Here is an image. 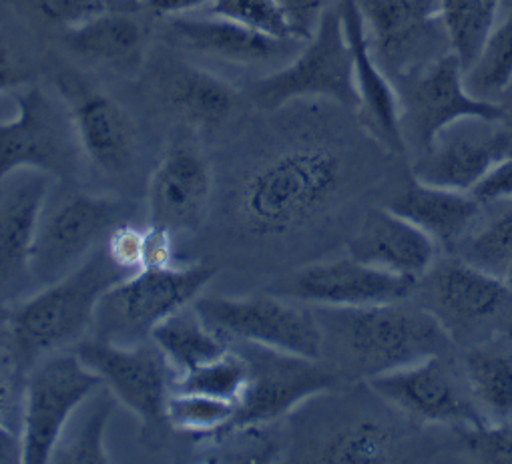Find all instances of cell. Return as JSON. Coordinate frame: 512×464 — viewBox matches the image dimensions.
<instances>
[{
    "instance_id": "52a82bcc",
    "label": "cell",
    "mask_w": 512,
    "mask_h": 464,
    "mask_svg": "<svg viewBox=\"0 0 512 464\" xmlns=\"http://www.w3.org/2000/svg\"><path fill=\"white\" fill-rule=\"evenodd\" d=\"M215 276L217 268L203 262L141 268L101 298L93 336L125 346L145 342L165 318L191 306Z\"/></svg>"
},
{
    "instance_id": "4316f807",
    "label": "cell",
    "mask_w": 512,
    "mask_h": 464,
    "mask_svg": "<svg viewBox=\"0 0 512 464\" xmlns=\"http://www.w3.org/2000/svg\"><path fill=\"white\" fill-rule=\"evenodd\" d=\"M161 95L181 121L203 131L223 127L239 107V93L233 85L187 63L171 67L161 83Z\"/></svg>"
},
{
    "instance_id": "e575fe53",
    "label": "cell",
    "mask_w": 512,
    "mask_h": 464,
    "mask_svg": "<svg viewBox=\"0 0 512 464\" xmlns=\"http://www.w3.org/2000/svg\"><path fill=\"white\" fill-rule=\"evenodd\" d=\"M245 384L247 362L235 348L229 346L223 356L177 376L173 380V390L205 394L237 404Z\"/></svg>"
},
{
    "instance_id": "277c9868",
    "label": "cell",
    "mask_w": 512,
    "mask_h": 464,
    "mask_svg": "<svg viewBox=\"0 0 512 464\" xmlns=\"http://www.w3.org/2000/svg\"><path fill=\"white\" fill-rule=\"evenodd\" d=\"M127 276L103 244L69 276L19 302L7 316V334L21 370L77 346L93 330L101 298Z\"/></svg>"
},
{
    "instance_id": "8992f818",
    "label": "cell",
    "mask_w": 512,
    "mask_h": 464,
    "mask_svg": "<svg viewBox=\"0 0 512 464\" xmlns=\"http://www.w3.org/2000/svg\"><path fill=\"white\" fill-rule=\"evenodd\" d=\"M306 99L328 101L352 113L358 109L354 59L338 3L326 7L314 37L292 61L251 87V101L264 111Z\"/></svg>"
},
{
    "instance_id": "7a4b0ae2",
    "label": "cell",
    "mask_w": 512,
    "mask_h": 464,
    "mask_svg": "<svg viewBox=\"0 0 512 464\" xmlns=\"http://www.w3.org/2000/svg\"><path fill=\"white\" fill-rule=\"evenodd\" d=\"M292 418L286 458L292 462H428L452 458L448 430L424 428L392 408L368 382H342Z\"/></svg>"
},
{
    "instance_id": "ab89813d",
    "label": "cell",
    "mask_w": 512,
    "mask_h": 464,
    "mask_svg": "<svg viewBox=\"0 0 512 464\" xmlns=\"http://www.w3.org/2000/svg\"><path fill=\"white\" fill-rule=\"evenodd\" d=\"M276 3L286 19L290 35L296 41L306 43L314 37L330 0H276Z\"/></svg>"
},
{
    "instance_id": "7dc6e473",
    "label": "cell",
    "mask_w": 512,
    "mask_h": 464,
    "mask_svg": "<svg viewBox=\"0 0 512 464\" xmlns=\"http://www.w3.org/2000/svg\"><path fill=\"white\" fill-rule=\"evenodd\" d=\"M500 105L504 107V111H506V115H508V119L512 121V87L506 91V95L500 99Z\"/></svg>"
},
{
    "instance_id": "2e32d148",
    "label": "cell",
    "mask_w": 512,
    "mask_h": 464,
    "mask_svg": "<svg viewBox=\"0 0 512 464\" xmlns=\"http://www.w3.org/2000/svg\"><path fill=\"white\" fill-rule=\"evenodd\" d=\"M512 157V121L464 117L442 129L414 159L410 173L422 183L472 193Z\"/></svg>"
},
{
    "instance_id": "5bb4252c",
    "label": "cell",
    "mask_w": 512,
    "mask_h": 464,
    "mask_svg": "<svg viewBox=\"0 0 512 464\" xmlns=\"http://www.w3.org/2000/svg\"><path fill=\"white\" fill-rule=\"evenodd\" d=\"M101 386V378L83 364L75 350L55 352L39 360L29 370L23 390V462H53L73 414Z\"/></svg>"
},
{
    "instance_id": "f6af8a7d",
    "label": "cell",
    "mask_w": 512,
    "mask_h": 464,
    "mask_svg": "<svg viewBox=\"0 0 512 464\" xmlns=\"http://www.w3.org/2000/svg\"><path fill=\"white\" fill-rule=\"evenodd\" d=\"M472 195L482 203L512 195V157L496 167L480 185H476Z\"/></svg>"
},
{
    "instance_id": "d4e9b609",
    "label": "cell",
    "mask_w": 512,
    "mask_h": 464,
    "mask_svg": "<svg viewBox=\"0 0 512 464\" xmlns=\"http://www.w3.org/2000/svg\"><path fill=\"white\" fill-rule=\"evenodd\" d=\"M382 205L420 227L446 254L464 240L482 209L472 193L428 185L412 173L402 177Z\"/></svg>"
},
{
    "instance_id": "b9f144b4",
    "label": "cell",
    "mask_w": 512,
    "mask_h": 464,
    "mask_svg": "<svg viewBox=\"0 0 512 464\" xmlns=\"http://www.w3.org/2000/svg\"><path fill=\"white\" fill-rule=\"evenodd\" d=\"M33 79L31 71L21 63L13 49L0 39V93H13Z\"/></svg>"
},
{
    "instance_id": "74e56055",
    "label": "cell",
    "mask_w": 512,
    "mask_h": 464,
    "mask_svg": "<svg viewBox=\"0 0 512 464\" xmlns=\"http://www.w3.org/2000/svg\"><path fill=\"white\" fill-rule=\"evenodd\" d=\"M29 5L43 21L65 31L109 9L105 0H29Z\"/></svg>"
},
{
    "instance_id": "6da1fadb",
    "label": "cell",
    "mask_w": 512,
    "mask_h": 464,
    "mask_svg": "<svg viewBox=\"0 0 512 464\" xmlns=\"http://www.w3.org/2000/svg\"><path fill=\"white\" fill-rule=\"evenodd\" d=\"M402 159L358 123L286 141L255 159L235 183L231 215L255 242L276 244L350 227L402 181Z\"/></svg>"
},
{
    "instance_id": "7402d4cb",
    "label": "cell",
    "mask_w": 512,
    "mask_h": 464,
    "mask_svg": "<svg viewBox=\"0 0 512 464\" xmlns=\"http://www.w3.org/2000/svg\"><path fill=\"white\" fill-rule=\"evenodd\" d=\"M336 3L342 13L346 37L354 59V79L358 91V109L354 115L362 129L384 151L402 161H408L400 131V107L396 87L370 51L364 23L354 0H336Z\"/></svg>"
},
{
    "instance_id": "9c48e42d",
    "label": "cell",
    "mask_w": 512,
    "mask_h": 464,
    "mask_svg": "<svg viewBox=\"0 0 512 464\" xmlns=\"http://www.w3.org/2000/svg\"><path fill=\"white\" fill-rule=\"evenodd\" d=\"M15 117L0 123V183L19 171H41L71 181L81 147L61 95L29 83L13 91Z\"/></svg>"
},
{
    "instance_id": "cb8c5ba5",
    "label": "cell",
    "mask_w": 512,
    "mask_h": 464,
    "mask_svg": "<svg viewBox=\"0 0 512 464\" xmlns=\"http://www.w3.org/2000/svg\"><path fill=\"white\" fill-rule=\"evenodd\" d=\"M53 177L19 171L0 191V290L31 278V254Z\"/></svg>"
},
{
    "instance_id": "f907efd6",
    "label": "cell",
    "mask_w": 512,
    "mask_h": 464,
    "mask_svg": "<svg viewBox=\"0 0 512 464\" xmlns=\"http://www.w3.org/2000/svg\"><path fill=\"white\" fill-rule=\"evenodd\" d=\"M508 334H510V336H512V328H510V330H508Z\"/></svg>"
},
{
    "instance_id": "60d3db41",
    "label": "cell",
    "mask_w": 512,
    "mask_h": 464,
    "mask_svg": "<svg viewBox=\"0 0 512 464\" xmlns=\"http://www.w3.org/2000/svg\"><path fill=\"white\" fill-rule=\"evenodd\" d=\"M171 258H173V236L167 229L149 223L145 227V236H143V266L141 268L169 266Z\"/></svg>"
},
{
    "instance_id": "ee69618b",
    "label": "cell",
    "mask_w": 512,
    "mask_h": 464,
    "mask_svg": "<svg viewBox=\"0 0 512 464\" xmlns=\"http://www.w3.org/2000/svg\"><path fill=\"white\" fill-rule=\"evenodd\" d=\"M139 7L159 19H175L207 9L211 0H137Z\"/></svg>"
},
{
    "instance_id": "83f0119b",
    "label": "cell",
    "mask_w": 512,
    "mask_h": 464,
    "mask_svg": "<svg viewBox=\"0 0 512 464\" xmlns=\"http://www.w3.org/2000/svg\"><path fill=\"white\" fill-rule=\"evenodd\" d=\"M460 358L484 424L512 422V336L498 334L460 350Z\"/></svg>"
},
{
    "instance_id": "f546056e",
    "label": "cell",
    "mask_w": 512,
    "mask_h": 464,
    "mask_svg": "<svg viewBox=\"0 0 512 464\" xmlns=\"http://www.w3.org/2000/svg\"><path fill=\"white\" fill-rule=\"evenodd\" d=\"M450 254L500 278L512 262V195L484 201L478 219Z\"/></svg>"
},
{
    "instance_id": "d6986e66",
    "label": "cell",
    "mask_w": 512,
    "mask_h": 464,
    "mask_svg": "<svg viewBox=\"0 0 512 464\" xmlns=\"http://www.w3.org/2000/svg\"><path fill=\"white\" fill-rule=\"evenodd\" d=\"M213 197V173L191 145H173L157 163L147 187L149 223L171 236L197 234Z\"/></svg>"
},
{
    "instance_id": "8d00e7d4",
    "label": "cell",
    "mask_w": 512,
    "mask_h": 464,
    "mask_svg": "<svg viewBox=\"0 0 512 464\" xmlns=\"http://www.w3.org/2000/svg\"><path fill=\"white\" fill-rule=\"evenodd\" d=\"M207 15L245 25L278 39H294L276 0H211Z\"/></svg>"
},
{
    "instance_id": "c3c4849f",
    "label": "cell",
    "mask_w": 512,
    "mask_h": 464,
    "mask_svg": "<svg viewBox=\"0 0 512 464\" xmlns=\"http://www.w3.org/2000/svg\"><path fill=\"white\" fill-rule=\"evenodd\" d=\"M500 280L512 290V262L508 264V268L502 272V276H500Z\"/></svg>"
},
{
    "instance_id": "bcb514c9",
    "label": "cell",
    "mask_w": 512,
    "mask_h": 464,
    "mask_svg": "<svg viewBox=\"0 0 512 464\" xmlns=\"http://www.w3.org/2000/svg\"><path fill=\"white\" fill-rule=\"evenodd\" d=\"M23 436L11 424L0 426V464L23 462Z\"/></svg>"
},
{
    "instance_id": "30bf717a",
    "label": "cell",
    "mask_w": 512,
    "mask_h": 464,
    "mask_svg": "<svg viewBox=\"0 0 512 464\" xmlns=\"http://www.w3.org/2000/svg\"><path fill=\"white\" fill-rule=\"evenodd\" d=\"M205 324L227 344L249 342L322 360V332L314 308L288 296H199Z\"/></svg>"
},
{
    "instance_id": "3957f363",
    "label": "cell",
    "mask_w": 512,
    "mask_h": 464,
    "mask_svg": "<svg viewBox=\"0 0 512 464\" xmlns=\"http://www.w3.org/2000/svg\"><path fill=\"white\" fill-rule=\"evenodd\" d=\"M312 308L322 332V360L342 382H368L456 350L436 320L410 298L360 308Z\"/></svg>"
},
{
    "instance_id": "f1b7e54d",
    "label": "cell",
    "mask_w": 512,
    "mask_h": 464,
    "mask_svg": "<svg viewBox=\"0 0 512 464\" xmlns=\"http://www.w3.org/2000/svg\"><path fill=\"white\" fill-rule=\"evenodd\" d=\"M151 340L165 356L175 378L223 356L229 350V344L205 324L193 304L181 308L155 326Z\"/></svg>"
},
{
    "instance_id": "1f68e13d",
    "label": "cell",
    "mask_w": 512,
    "mask_h": 464,
    "mask_svg": "<svg viewBox=\"0 0 512 464\" xmlns=\"http://www.w3.org/2000/svg\"><path fill=\"white\" fill-rule=\"evenodd\" d=\"M464 81L474 97L494 103L512 87V0H506L478 57L464 71Z\"/></svg>"
},
{
    "instance_id": "4dcf8cb0",
    "label": "cell",
    "mask_w": 512,
    "mask_h": 464,
    "mask_svg": "<svg viewBox=\"0 0 512 464\" xmlns=\"http://www.w3.org/2000/svg\"><path fill=\"white\" fill-rule=\"evenodd\" d=\"M115 404L117 398L105 386L97 388L67 424L53 462H113L105 448V432Z\"/></svg>"
},
{
    "instance_id": "ac0fdd59",
    "label": "cell",
    "mask_w": 512,
    "mask_h": 464,
    "mask_svg": "<svg viewBox=\"0 0 512 464\" xmlns=\"http://www.w3.org/2000/svg\"><path fill=\"white\" fill-rule=\"evenodd\" d=\"M55 87L69 109L85 159L103 175L129 173L137 159V133L129 113L75 73H61Z\"/></svg>"
},
{
    "instance_id": "9a60e30c",
    "label": "cell",
    "mask_w": 512,
    "mask_h": 464,
    "mask_svg": "<svg viewBox=\"0 0 512 464\" xmlns=\"http://www.w3.org/2000/svg\"><path fill=\"white\" fill-rule=\"evenodd\" d=\"M370 51L390 81L452 53L440 0H354Z\"/></svg>"
},
{
    "instance_id": "4fadbf2b",
    "label": "cell",
    "mask_w": 512,
    "mask_h": 464,
    "mask_svg": "<svg viewBox=\"0 0 512 464\" xmlns=\"http://www.w3.org/2000/svg\"><path fill=\"white\" fill-rule=\"evenodd\" d=\"M400 107V131L406 159L420 155L434 137L464 117H508L494 101L474 97L464 81V67L454 53L394 81Z\"/></svg>"
},
{
    "instance_id": "f35d334b",
    "label": "cell",
    "mask_w": 512,
    "mask_h": 464,
    "mask_svg": "<svg viewBox=\"0 0 512 464\" xmlns=\"http://www.w3.org/2000/svg\"><path fill=\"white\" fill-rule=\"evenodd\" d=\"M143 236L145 227H137L133 221H125L113 229V234L105 242L113 262L129 274L141 270L143 266Z\"/></svg>"
},
{
    "instance_id": "ffe728a7",
    "label": "cell",
    "mask_w": 512,
    "mask_h": 464,
    "mask_svg": "<svg viewBox=\"0 0 512 464\" xmlns=\"http://www.w3.org/2000/svg\"><path fill=\"white\" fill-rule=\"evenodd\" d=\"M414 284L416 280L378 270L348 254L302 268L290 280L282 296L308 306L360 308L408 300Z\"/></svg>"
},
{
    "instance_id": "8fae6325",
    "label": "cell",
    "mask_w": 512,
    "mask_h": 464,
    "mask_svg": "<svg viewBox=\"0 0 512 464\" xmlns=\"http://www.w3.org/2000/svg\"><path fill=\"white\" fill-rule=\"evenodd\" d=\"M229 346L247 362V384L237 400L235 420L229 430L270 426L296 412L310 398L342 384L340 376L324 360L249 342H231Z\"/></svg>"
},
{
    "instance_id": "484cf974",
    "label": "cell",
    "mask_w": 512,
    "mask_h": 464,
    "mask_svg": "<svg viewBox=\"0 0 512 464\" xmlns=\"http://www.w3.org/2000/svg\"><path fill=\"white\" fill-rule=\"evenodd\" d=\"M65 43L77 57L119 73H137L145 59L147 31L131 15L111 7L65 31Z\"/></svg>"
},
{
    "instance_id": "681fc988",
    "label": "cell",
    "mask_w": 512,
    "mask_h": 464,
    "mask_svg": "<svg viewBox=\"0 0 512 464\" xmlns=\"http://www.w3.org/2000/svg\"><path fill=\"white\" fill-rule=\"evenodd\" d=\"M107 5H111V3H125V0H105ZM133 3H137V0H133Z\"/></svg>"
},
{
    "instance_id": "ba28073f",
    "label": "cell",
    "mask_w": 512,
    "mask_h": 464,
    "mask_svg": "<svg viewBox=\"0 0 512 464\" xmlns=\"http://www.w3.org/2000/svg\"><path fill=\"white\" fill-rule=\"evenodd\" d=\"M51 197V193H49ZM133 203L119 197L69 191L47 199L31 254V280L43 288L77 270L113 229L133 221Z\"/></svg>"
},
{
    "instance_id": "d6a6232c",
    "label": "cell",
    "mask_w": 512,
    "mask_h": 464,
    "mask_svg": "<svg viewBox=\"0 0 512 464\" xmlns=\"http://www.w3.org/2000/svg\"><path fill=\"white\" fill-rule=\"evenodd\" d=\"M440 5L452 53L466 71L478 57L506 0H440Z\"/></svg>"
},
{
    "instance_id": "5b68a950",
    "label": "cell",
    "mask_w": 512,
    "mask_h": 464,
    "mask_svg": "<svg viewBox=\"0 0 512 464\" xmlns=\"http://www.w3.org/2000/svg\"><path fill=\"white\" fill-rule=\"evenodd\" d=\"M410 300L436 320L458 352L512 328V290L452 254L438 256L416 280Z\"/></svg>"
},
{
    "instance_id": "44dd1931",
    "label": "cell",
    "mask_w": 512,
    "mask_h": 464,
    "mask_svg": "<svg viewBox=\"0 0 512 464\" xmlns=\"http://www.w3.org/2000/svg\"><path fill=\"white\" fill-rule=\"evenodd\" d=\"M169 21L175 45L197 55L239 67H270L292 61L304 43L278 39L215 15H183Z\"/></svg>"
},
{
    "instance_id": "836d02e7",
    "label": "cell",
    "mask_w": 512,
    "mask_h": 464,
    "mask_svg": "<svg viewBox=\"0 0 512 464\" xmlns=\"http://www.w3.org/2000/svg\"><path fill=\"white\" fill-rule=\"evenodd\" d=\"M237 404L205 394L171 390L165 406V424L197 440H209L233 426Z\"/></svg>"
},
{
    "instance_id": "816d5d0a",
    "label": "cell",
    "mask_w": 512,
    "mask_h": 464,
    "mask_svg": "<svg viewBox=\"0 0 512 464\" xmlns=\"http://www.w3.org/2000/svg\"><path fill=\"white\" fill-rule=\"evenodd\" d=\"M330 3H336V0H330Z\"/></svg>"
},
{
    "instance_id": "d590c367",
    "label": "cell",
    "mask_w": 512,
    "mask_h": 464,
    "mask_svg": "<svg viewBox=\"0 0 512 464\" xmlns=\"http://www.w3.org/2000/svg\"><path fill=\"white\" fill-rule=\"evenodd\" d=\"M454 458L468 462L512 464V422L448 430Z\"/></svg>"
},
{
    "instance_id": "e0dca14e",
    "label": "cell",
    "mask_w": 512,
    "mask_h": 464,
    "mask_svg": "<svg viewBox=\"0 0 512 464\" xmlns=\"http://www.w3.org/2000/svg\"><path fill=\"white\" fill-rule=\"evenodd\" d=\"M75 352L117 402L129 408L145 426L165 424V406L175 374L151 338L125 346L93 336L81 340Z\"/></svg>"
},
{
    "instance_id": "603a6c76",
    "label": "cell",
    "mask_w": 512,
    "mask_h": 464,
    "mask_svg": "<svg viewBox=\"0 0 512 464\" xmlns=\"http://www.w3.org/2000/svg\"><path fill=\"white\" fill-rule=\"evenodd\" d=\"M346 246L358 262L410 280H418L442 252L420 227L382 203L362 215Z\"/></svg>"
},
{
    "instance_id": "7bdbcfd3",
    "label": "cell",
    "mask_w": 512,
    "mask_h": 464,
    "mask_svg": "<svg viewBox=\"0 0 512 464\" xmlns=\"http://www.w3.org/2000/svg\"><path fill=\"white\" fill-rule=\"evenodd\" d=\"M21 370L13 352H0V426H7L15 406V374Z\"/></svg>"
},
{
    "instance_id": "7c38bea8",
    "label": "cell",
    "mask_w": 512,
    "mask_h": 464,
    "mask_svg": "<svg viewBox=\"0 0 512 464\" xmlns=\"http://www.w3.org/2000/svg\"><path fill=\"white\" fill-rule=\"evenodd\" d=\"M368 384L392 408L424 428L454 430L484 424L458 350L428 356Z\"/></svg>"
}]
</instances>
